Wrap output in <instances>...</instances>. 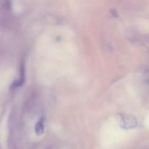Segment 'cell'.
Returning a JSON list of instances; mask_svg holds the SVG:
<instances>
[{"instance_id":"3","label":"cell","mask_w":149,"mask_h":149,"mask_svg":"<svg viewBox=\"0 0 149 149\" xmlns=\"http://www.w3.org/2000/svg\"><path fill=\"white\" fill-rule=\"evenodd\" d=\"M43 118L42 117L37 122L35 126V132L37 136H40L43 134L44 132V125H43Z\"/></svg>"},{"instance_id":"1","label":"cell","mask_w":149,"mask_h":149,"mask_svg":"<svg viewBox=\"0 0 149 149\" xmlns=\"http://www.w3.org/2000/svg\"><path fill=\"white\" fill-rule=\"evenodd\" d=\"M118 124L123 129H132L136 126L137 122L134 116L124 113L119 115Z\"/></svg>"},{"instance_id":"2","label":"cell","mask_w":149,"mask_h":149,"mask_svg":"<svg viewBox=\"0 0 149 149\" xmlns=\"http://www.w3.org/2000/svg\"><path fill=\"white\" fill-rule=\"evenodd\" d=\"M25 68L24 64H22L20 67V75L18 81L14 82L10 86V89L13 90L17 87H21L24 84L25 82Z\"/></svg>"}]
</instances>
